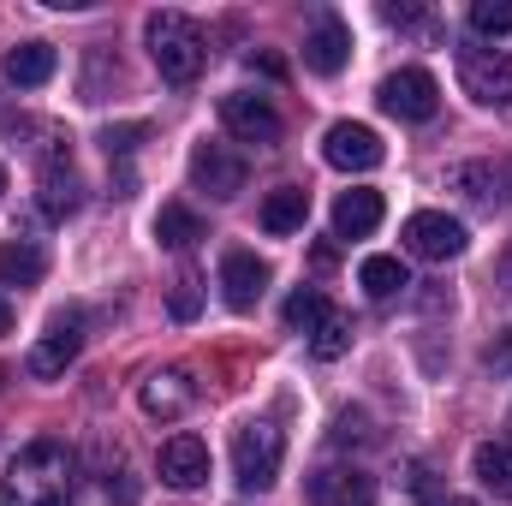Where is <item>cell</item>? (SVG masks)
Segmentation results:
<instances>
[{"instance_id": "10", "label": "cell", "mask_w": 512, "mask_h": 506, "mask_svg": "<svg viewBox=\"0 0 512 506\" xmlns=\"http://www.w3.org/2000/svg\"><path fill=\"white\" fill-rule=\"evenodd\" d=\"M322 155H328V167H340V173H370V167H382L387 149L370 126L340 120V126H328V137H322Z\"/></svg>"}, {"instance_id": "14", "label": "cell", "mask_w": 512, "mask_h": 506, "mask_svg": "<svg viewBox=\"0 0 512 506\" xmlns=\"http://www.w3.org/2000/svg\"><path fill=\"white\" fill-rule=\"evenodd\" d=\"M84 185H78V167H72V149L66 143H54V149H42V209L54 215V221H66L84 197H78Z\"/></svg>"}, {"instance_id": "13", "label": "cell", "mask_w": 512, "mask_h": 506, "mask_svg": "<svg viewBox=\"0 0 512 506\" xmlns=\"http://www.w3.org/2000/svg\"><path fill=\"white\" fill-rule=\"evenodd\" d=\"M310 506H376V477L358 465H322L310 477Z\"/></svg>"}, {"instance_id": "9", "label": "cell", "mask_w": 512, "mask_h": 506, "mask_svg": "<svg viewBox=\"0 0 512 506\" xmlns=\"http://www.w3.org/2000/svg\"><path fill=\"white\" fill-rule=\"evenodd\" d=\"M346 60H352V30H346V18H340V12H316V24L304 30V66H310L316 78H334V72H346Z\"/></svg>"}, {"instance_id": "21", "label": "cell", "mask_w": 512, "mask_h": 506, "mask_svg": "<svg viewBox=\"0 0 512 506\" xmlns=\"http://www.w3.org/2000/svg\"><path fill=\"white\" fill-rule=\"evenodd\" d=\"M447 179H453V191H465L477 209H495V203H501V167H495V161H459Z\"/></svg>"}, {"instance_id": "17", "label": "cell", "mask_w": 512, "mask_h": 506, "mask_svg": "<svg viewBox=\"0 0 512 506\" xmlns=\"http://www.w3.org/2000/svg\"><path fill=\"white\" fill-rule=\"evenodd\" d=\"M382 191H340V203H334V233L340 239H364V233H376L382 227Z\"/></svg>"}, {"instance_id": "32", "label": "cell", "mask_w": 512, "mask_h": 506, "mask_svg": "<svg viewBox=\"0 0 512 506\" xmlns=\"http://www.w3.org/2000/svg\"><path fill=\"white\" fill-rule=\"evenodd\" d=\"M6 334H12V304L0 298V340H6Z\"/></svg>"}, {"instance_id": "20", "label": "cell", "mask_w": 512, "mask_h": 506, "mask_svg": "<svg viewBox=\"0 0 512 506\" xmlns=\"http://www.w3.org/2000/svg\"><path fill=\"white\" fill-rule=\"evenodd\" d=\"M304 215H310V191H304V185H280V191L262 197V233H274V239L298 233Z\"/></svg>"}, {"instance_id": "33", "label": "cell", "mask_w": 512, "mask_h": 506, "mask_svg": "<svg viewBox=\"0 0 512 506\" xmlns=\"http://www.w3.org/2000/svg\"><path fill=\"white\" fill-rule=\"evenodd\" d=\"M501 286L512 292V245H507V256H501Z\"/></svg>"}, {"instance_id": "23", "label": "cell", "mask_w": 512, "mask_h": 506, "mask_svg": "<svg viewBox=\"0 0 512 506\" xmlns=\"http://www.w3.org/2000/svg\"><path fill=\"white\" fill-rule=\"evenodd\" d=\"M155 239H161L167 251H191V245L203 239V221H197L185 203H161V215H155Z\"/></svg>"}, {"instance_id": "1", "label": "cell", "mask_w": 512, "mask_h": 506, "mask_svg": "<svg viewBox=\"0 0 512 506\" xmlns=\"http://www.w3.org/2000/svg\"><path fill=\"white\" fill-rule=\"evenodd\" d=\"M78 495V453L54 435L30 441L0 483V506H72Z\"/></svg>"}, {"instance_id": "16", "label": "cell", "mask_w": 512, "mask_h": 506, "mask_svg": "<svg viewBox=\"0 0 512 506\" xmlns=\"http://www.w3.org/2000/svg\"><path fill=\"white\" fill-rule=\"evenodd\" d=\"M191 399H197V387H191L185 370H155V376L137 387V405H143L149 417H161V423L185 417V411H191Z\"/></svg>"}, {"instance_id": "7", "label": "cell", "mask_w": 512, "mask_h": 506, "mask_svg": "<svg viewBox=\"0 0 512 506\" xmlns=\"http://www.w3.org/2000/svg\"><path fill=\"white\" fill-rule=\"evenodd\" d=\"M78 352H84V316H78V310H60V316L48 322V334H42V340L30 346L24 370L48 381V376H60V370H66V364H72Z\"/></svg>"}, {"instance_id": "12", "label": "cell", "mask_w": 512, "mask_h": 506, "mask_svg": "<svg viewBox=\"0 0 512 506\" xmlns=\"http://www.w3.org/2000/svg\"><path fill=\"white\" fill-rule=\"evenodd\" d=\"M155 471H161V483H167V489L191 495V489H203V483H209V447H203L197 435H173V441H161Z\"/></svg>"}, {"instance_id": "24", "label": "cell", "mask_w": 512, "mask_h": 506, "mask_svg": "<svg viewBox=\"0 0 512 506\" xmlns=\"http://www.w3.org/2000/svg\"><path fill=\"white\" fill-rule=\"evenodd\" d=\"M48 274V256L36 251V245H0V286H36Z\"/></svg>"}, {"instance_id": "4", "label": "cell", "mask_w": 512, "mask_h": 506, "mask_svg": "<svg viewBox=\"0 0 512 506\" xmlns=\"http://www.w3.org/2000/svg\"><path fill=\"white\" fill-rule=\"evenodd\" d=\"M459 84L477 108H512V54L501 48H459Z\"/></svg>"}, {"instance_id": "30", "label": "cell", "mask_w": 512, "mask_h": 506, "mask_svg": "<svg viewBox=\"0 0 512 506\" xmlns=\"http://www.w3.org/2000/svg\"><path fill=\"white\" fill-rule=\"evenodd\" d=\"M334 441H340V447H352V441H370V423H364V411H340V423H334Z\"/></svg>"}, {"instance_id": "28", "label": "cell", "mask_w": 512, "mask_h": 506, "mask_svg": "<svg viewBox=\"0 0 512 506\" xmlns=\"http://www.w3.org/2000/svg\"><path fill=\"white\" fill-rule=\"evenodd\" d=\"M167 310L179 316V322H191L197 310H203V292H197V274L185 268V274H173V292H167Z\"/></svg>"}, {"instance_id": "29", "label": "cell", "mask_w": 512, "mask_h": 506, "mask_svg": "<svg viewBox=\"0 0 512 506\" xmlns=\"http://www.w3.org/2000/svg\"><path fill=\"white\" fill-rule=\"evenodd\" d=\"M143 137H149V126H108V131H102V149H108V161H114V155L126 161Z\"/></svg>"}, {"instance_id": "22", "label": "cell", "mask_w": 512, "mask_h": 506, "mask_svg": "<svg viewBox=\"0 0 512 506\" xmlns=\"http://www.w3.org/2000/svg\"><path fill=\"white\" fill-rule=\"evenodd\" d=\"M358 286H364L376 304H387V298H399V292L411 286V274H405V262H399V256H364Z\"/></svg>"}, {"instance_id": "6", "label": "cell", "mask_w": 512, "mask_h": 506, "mask_svg": "<svg viewBox=\"0 0 512 506\" xmlns=\"http://www.w3.org/2000/svg\"><path fill=\"white\" fill-rule=\"evenodd\" d=\"M465 245H471L465 221H453V215H441V209H423V215L405 221V251L423 256V262H453Z\"/></svg>"}, {"instance_id": "25", "label": "cell", "mask_w": 512, "mask_h": 506, "mask_svg": "<svg viewBox=\"0 0 512 506\" xmlns=\"http://www.w3.org/2000/svg\"><path fill=\"white\" fill-rule=\"evenodd\" d=\"M346 346H352V322H346L340 310H328V316H322V322L310 328V352H316L322 364H334V358H340Z\"/></svg>"}, {"instance_id": "2", "label": "cell", "mask_w": 512, "mask_h": 506, "mask_svg": "<svg viewBox=\"0 0 512 506\" xmlns=\"http://www.w3.org/2000/svg\"><path fill=\"white\" fill-rule=\"evenodd\" d=\"M143 42H149V60L167 84H191L209 60V42H203V24L185 18V12H149L143 18Z\"/></svg>"}, {"instance_id": "19", "label": "cell", "mask_w": 512, "mask_h": 506, "mask_svg": "<svg viewBox=\"0 0 512 506\" xmlns=\"http://www.w3.org/2000/svg\"><path fill=\"white\" fill-rule=\"evenodd\" d=\"M54 66H60V54H54L48 42H18V48L6 54V84H18V90H42V84L54 78Z\"/></svg>"}, {"instance_id": "5", "label": "cell", "mask_w": 512, "mask_h": 506, "mask_svg": "<svg viewBox=\"0 0 512 506\" xmlns=\"http://www.w3.org/2000/svg\"><path fill=\"white\" fill-rule=\"evenodd\" d=\"M376 96H382L387 114L405 120V126H423V120H435V108H441V84H435L423 66H399V72H387Z\"/></svg>"}, {"instance_id": "31", "label": "cell", "mask_w": 512, "mask_h": 506, "mask_svg": "<svg viewBox=\"0 0 512 506\" xmlns=\"http://www.w3.org/2000/svg\"><path fill=\"white\" fill-rule=\"evenodd\" d=\"M483 364H489V370H501V376L512 370V328H501V340H489V346H483Z\"/></svg>"}, {"instance_id": "15", "label": "cell", "mask_w": 512, "mask_h": 506, "mask_svg": "<svg viewBox=\"0 0 512 506\" xmlns=\"http://www.w3.org/2000/svg\"><path fill=\"white\" fill-rule=\"evenodd\" d=\"M268 292V262L256 251H227L221 256V298L233 310H256V298Z\"/></svg>"}, {"instance_id": "18", "label": "cell", "mask_w": 512, "mask_h": 506, "mask_svg": "<svg viewBox=\"0 0 512 506\" xmlns=\"http://www.w3.org/2000/svg\"><path fill=\"white\" fill-rule=\"evenodd\" d=\"M471 471H477V483H483L495 501H512V435L483 441V447L471 453Z\"/></svg>"}, {"instance_id": "36", "label": "cell", "mask_w": 512, "mask_h": 506, "mask_svg": "<svg viewBox=\"0 0 512 506\" xmlns=\"http://www.w3.org/2000/svg\"><path fill=\"white\" fill-rule=\"evenodd\" d=\"M0 387H6V370H0Z\"/></svg>"}, {"instance_id": "26", "label": "cell", "mask_w": 512, "mask_h": 506, "mask_svg": "<svg viewBox=\"0 0 512 506\" xmlns=\"http://www.w3.org/2000/svg\"><path fill=\"white\" fill-rule=\"evenodd\" d=\"M328 310H334V304H328V298H322L316 286H298V292L286 298V328H304V334H310V328H316V322H322Z\"/></svg>"}, {"instance_id": "27", "label": "cell", "mask_w": 512, "mask_h": 506, "mask_svg": "<svg viewBox=\"0 0 512 506\" xmlns=\"http://www.w3.org/2000/svg\"><path fill=\"white\" fill-rule=\"evenodd\" d=\"M471 30H483V36H507L512 30V0H477V6H471Z\"/></svg>"}, {"instance_id": "34", "label": "cell", "mask_w": 512, "mask_h": 506, "mask_svg": "<svg viewBox=\"0 0 512 506\" xmlns=\"http://www.w3.org/2000/svg\"><path fill=\"white\" fill-rule=\"evenodd\" d=\"M441 506H477V501H441Z\"/></svg>"}, {"instance_id": "35", "label": "cell", "mask_w": 512, "mask_h": 506, "mask_svg": "<svg viewBox=\"0 0 512 506\" xmlns=\"http://www.w3.org/2000/svg\"><path fill=\"white\" fill-rule=\"evenodd\" d=\"M0 191H6V167H0Z\"/></svg>"}, {"instance_id": "3", "label": "cell", "mask_w": 512, "mask_h": 506, "mask_svg": "<svg viewBox=\"0 0 512 506\" xmlns=\"http://www.w3.org/2000/svg\"><path fill=\"white\" fill-rule=\"evenodd\" d=\"M280 459H286V435L274 423H245L233 435V477H239V489H251V495L274 489Z\"/></svg>"}, {"instance_id": "8", "label": "cell", "mask_w": 512, "mask_h": 506, "mask_svg": "<svg viewBox=\"0 0 512 506\" xmlns=\"http://www.w3.org/2000/svg\"><path fill=\"white\" fill-rule=\"evenodd\" d=\"M191 185L221 197V203H233L245 191V155H233L227 143H197L191 149Z\"/></svg>"}, {"instance_id": "11", "label": "cell", "mask_w": 512, "mask_h": 506, "mask_svg": "<svg viewBox=\"0 0 512 506\" xmlns=\"http://www.w3.org/2000/svg\"><path fill=\"white\" fill-rule=\"evenodd\" d=\"M221 126L233 131V137H245V143H280V114H274V102L268 96H251V90H233V96H221Z\"/></svg>"}]
</instances>
